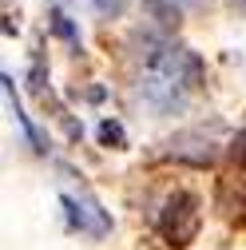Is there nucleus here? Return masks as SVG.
Segmentation results:
<instances>
[{"mask_svg":"<svg viewBox=\"0 0 246 250\" xmlns=\"http://www.w3.org/2000/svg\"><path fill=\"white\" fill-rule=\"evenodd\" d=\"M206 80V68L199 52L171 44L167 36L147 40L143 52V76H139V100L155 115H175L187 107L191 91H199Z\"/></svg>","mask_w":246,"mask_h":250,"instance_id":"f257e3e1","label":"nucleus"},{"mask_svg":"<svg viewBox=\"0 0 246 250\" xmlns=\"http://www.w3.org/2000/svg\"><path fill=\"white\" fill-rule=\"evenodd\" d=\"M199 227H203L199 195L187 191V187H175V191L159 203V210H155V234L163 238L167 250H187L199 238Z\"/></svg>","mask_w":246,"mask_h":250,"instance_id":"f03ea898","label":"nucleus"},{"mask_svg":"<svg viewBox=\"0 0 246 250\" xmlns=\"http://www.w3.org/2000/svg\"><path fill=\"white\" fill-rule=\"evenodd\" d=\"M60 207H64V223H68V230L72 234H83V238H107L111 234V214L100 207V199L96 195H87V191H80V195H60Z\"/></svg>","mask_w":246,"mask_h":250,"instance_id":"7ed1b4c3","label":"nucleus"},{"mask_svg":"<svg viewBox=\"0 0 246 250\" xmlns=\"http://www.w3.org/2000/svg\"><path fill=\"white\" fill-rule=\"evenodd\" d=\"M167 159L175 163H187V167H214V159H219V147H214V139L199 135V131H183L167 143Z\"/></svg>","mask_w":246,"mask_h":250,"instance_id":"20e7f679","label":"nucleus"},{"mask_svg":"<svg viewBox=\"0 0 246 250\" xmlns=\"http://www.w3.org/2000/svg\"><path fill=\"white\" fill-rule=\"evenodd\" d=\"M191 0H143V8H147V16L155 20L163 32H171V28H179V20H183V8H187Z\"/></svg>","mask_w":246,"mask_h":250,"instance_id":"39448f33","label":"nucleus"},{"mask_svg":"<svg viewBox=\"0 0 246 250\" xmlns=\"http://www.w3.org/2000/svg\"><path fill=\"white\" fill-rule=\"evenodd\" d=\"M96 135H100V147H111V151H119L123 143H127V135H123V123H119V119H103L100 127H96Z\"/></svg>","mask_w":246,"mask_h":250,"instance_id":"423d86ee","label":"nucleus"},{"mask_svg":"<svg viewBox=\"0 0 246 250\" xmlns=\"http://www.w3.org/2000/svg\"><path fill=\"white\" fill-rule=\"evenodd\" d=\"M52 32H56L60 40H68V44H72V48L80 52V32L72 28V20H68L64 12H56V16H52Z\"/></svg>","mask_w":246,"mask_h":250,"instance_id":"0eeeda50","label":"nucleus"},{"mask_svg":"<svg viewBox=\"0 0 246 250\" xmlns=\"http://www.w3.org/2000/svg\"><path fill=\"white\" fill-rule=\"evenodd\" d=\"M226 155H230V163L238 167V171H246V127L230 139V147H226Z\"/></svg>","mask_w":246,"mask_h":250,"instance_id":"6e6552de","label":"nucleus"},{"mask_svg":"<svg viewBox=\"0 0 246 250\" xmlns=\"http://www.w3.org/2000/svg\"><path fill=\"white\" fill-rule=\"evenodd\" d=\"M91 4L100 8V16H119L123 12V0H91Z\"/></svg>","mask_w":246,"mask_h":250,"instance_id":"1a4fd4ad","label":"nucleus"},{"mask_svg":"<svg viewBox=\"0 0 246 250\" xmlns=\"http://www.w3.org/2000/svg\"><path fill=\"white\" fill-rule=\"evenodd\" d=\"M28 80H32V83H28L32 91H44V83H48V76H44V64H32V72H28Z\"/></svg>","mask_w":246,"mask_h":250,"instance_id":"9d476101","label":"nucleus"},{"mask_svg":"<svg viewBox=\"0 0 246 250\" xmlns=\"http://www.w3.org/2000/svg\"><path fill=\"white\" fill-rule=\"evenodd\" d=\"M226 4H230V8H246V0H226Z\"/></svg>","mask_w":246,"mask_h":250,"instance_id":"9b49d317","label":"nucleus"}]
</instances>
